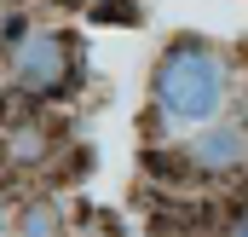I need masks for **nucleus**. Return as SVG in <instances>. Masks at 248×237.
<instances>
[{"label": "nucleus", "mask_w": 248, "mask_h": 237, "mask_svg": "<svg viewBox=\"0 0 248 237\" xmlns=\"http://www.w3.org/2000/svg\"><path fill=\"white\" fill-rule=\"evenodd\" d=\"M52 232H58L52 208H46V203H29V214H23V237H52Z\"/></svg>", "instance_id": "nucleus-4"}, {"label": "nucleus", "mask_w": 248, "mask_h": 237, "mask_svg": "<svg viewBox=\"0 0 248 237\" xmlns=\"http://www.w3.org/2000/svg\"><path fill=\"white\" fill-rule=\"evenodd\" d=\"M156 110L179 127H208V121L225 110V58L196 41V35H179L168 41V52L156 58Z\"/></svg>", "instance_id": "nucleus-1"}, {"label": "nucleus", "mask_w": 248, "mask_h": 237, "mask_svg": "<svg viewBox=\"0 0 248 237\" xmlns=\"http://www.w3.org/2000/svg\"><path fill=\"white\" fill-rule=\"evenodd\" d=\"M17 81L29 87V93H58L63 81H69V64H75V47H69V35H52V29H41V35H29L17 52Z\"/></svg>", "instance_id": "nucleus-2"}, {"label": "nucleus", "mask_w": 248, "mask_h": 237, "mask_svg": "<svg viewBox=\"0 0 248 237\" xmlns=\"http://www.w3.org/2000/svg\"><path fill=\"white\" fill-rule=\"evenodd\" d=\"M202 168H237L243 162V133H231V127H208L202 139H196V151H190Z\"/></svg>", "instance_id": "nucleus-3"}, {"label": "nucleus", "mask_w": 248, "mask_h": 237, "mask_svg": "<svg viewBox=\"0 0 248 237\" xmlns=\"http://www.w3.org/2000/svg\"><path fill=\"white\" fill-rule=\"evenodd\" d=\"M231 237H248V220H243V226H237V232H231Z\"/></svg>", "instance_id": "nucleus-5"}]
</instances>
